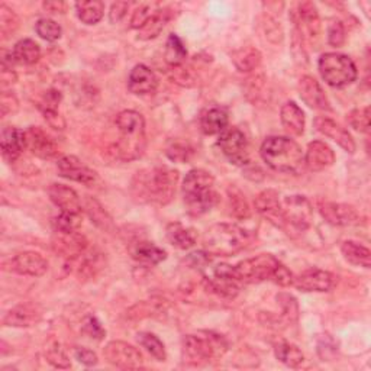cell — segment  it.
Returning <instances> with one entry per match:
<instances>
[{
	"instance_id": "1",
	"label": "cell",
	"mask_w": 371,
	"mask_h": 371,
	"mask_svg": "<svg viewBox=\"0 0 371 371\" xmlns=\"http://www.w3.org/2000/svg\"><path fill=\"white\" fill-rule=\"evenodd\" d=\"M178 171L170 167L141 170L132 180V193L141 202L167 205L176 193Z\"/></svg>"
},
{
	"instance_id": "2",
	"label": "cell",
	"mask_w": 371,
	"mask_h": 371,
	"mask_svg": "<svg viewBox=\"0 0 371 371\" xmlns=\"http://www.w3.org/2000/svg\"><path fill=\"white\" fill-rule=\"evenodd\" d=\"M215 178L209 171L195 169L188 173L183 181V197L189 214L200 217L219 202V195L214 189Z\"/></svg>"
},
{
	"instance_id": "3",
	"label": "cell",
	"mask_w": 371,
	"mask_h": 371,
	"mask_svg": "<svg viewBox=\"0 0 371 371\" xmlns=\"http://www.w3.org/2000/svg\"><path fill=\"white\" fill-rule=\"evenodd\" d=\"M254 233L235 224H217L203 236V247L207 254L229 257L251 245Z\"/></svg>"
},
{
	"instance_id": "4",
	"label": "cell",
	"mask_w": 371,
	"mask_h": 371,
	"mask_svg": "<svg viewBox=\"0 0 371 371\" xmlns=\"http://www.w3.org/2000/svg\"><path fill=\"white\" fill-rule=\"evenodd\" d=\"M119 140L116 142L118 157L123 162L140 158L145 150V121L137 111H123L116 118Z\"/></svg>"
},
{
	"instance_id": "5",
	"label": "cell",
	"mask_w": 371,
	"mask_h": 371,
	"mask_svg": "<svg viewBox=\"0 0 371 371\" xmlns=\"http://www.w3.org/2000/svg\"><path fill=\"white\" fill-rule=\"evenodd\" d=\"M261 157L276 171L298 174L305 164V157L298 142L286 137H269L261 145Z\"/></svg>"
},
{
	"instance_id": "6",
	"label": "cell",
	"mask_w": 371,
	"mask_h": 371,
	"mask_svg": "<svg viewBox=\"0 0 371 371\" xmlns=\"http://www.w3.org/2000/svg\"><path fill=\"white\" fill-rule=\"evenodd\" d=\"M183 361L190 365H202L212 358L225 354L228 343L224 336L206 332L202 335H186L181 341Z\"/></svg>"
},
{
	"instance_id": "7",
	"label": "cell",
	"mask_w": 371,
	"mask_h": 371,
	"mask_svg": "<svg viewBox=\"0 0 371 371\" xmlns=\"http://www.w3.org/2000/svg\"><path fill=\"white\" fill-rule=\"evenodd\" d=\"M324 80L332 87H343L351 85L357 78V67L354 61L338 52H327L317 63Z\"/></svg>"
},
{
	"instance_id": "8",
	"label": "cell",
	"mask_w": 371,
	"mask_h": 371,
	"mask_svg": "<svg viewBox=\"0 0 371 371\" xmlns=\"http://www.w3.org/2000/svg\"><path fill=\"white\" fill-rule=\"evenodd\" d=\"M283 228L290 232H305L313 218V209L305 196H287L281 202ZM288 232V233H290Z\"/></svg>"
},
{
	"instance_id": "9",
	"label": "cell",
	"mask_w": 371,
	"mask_h": 371,
	"mask_svg": "<svg viewBox=\"0 0 371 371\" xmlns=\"http://www.w3.org/2000/svg\"><path fill=\"white\" fill-rule=\"evenodd\" d=\"M280 266V261L272 254H260L257 257L238 262L235 276L238 281L243 283H258L264 280H272L274 272Z\"/></svg>"
},
{
	"instance_id": "10",
	"label": "cell",
	"mask_w": 371,
	"mask_h": 371,
	"mask_svg": "<svg viewBox=\"0 0 371 371\" xmlns=\"http://www.w3.org/2000/svg\"><path fill=\"white\" fill-rule=\"evenodd\" d=\"M218 145L232 164L245 166L250 163L248 142L241 129L226 128L221 132Z\"/></svg>"
},
{
	"instance_id": "11",
	"label": "cell",
	"mask_w": 371,
	"mask_h": 371,
	"mask_svg": "<svg viewBox=\"0 0 371 371\" xmlns=\"http://www.w3.org/2000/svg\"><path fill=\"white\" fill-rule=\"evenodd\" d=\"M103 355L109 364L118 368H141L144 365L142 354L123 341H112L103 350Z\"/></svg>"
},
{
	"instance_id": "12",
	"label": "cell",
	"mask_w": 371,
	"mask_h": 371,
	"mask_svg": "<svg viewBox=\"0 0 371 371\" xmlns=\"http://www.w3.org/2000/svg\"><path fill=\"white\" fill-rule=\"evenodd\" d=\"M4 269L20 276L41 277L48 270V261L38 253L26 251L12 257L9 261L4 262Z\"/></svg>"
},
{
	"instance_id": "13",
	"label": "cell",
	"mask_w": 371,
	"mask_h": 371,
	"mask_svg": "<svg viewBox=\"0 0 371 371\" xmlns=\"http://www.w3.org/2000/svg\"><path fill=\"white\" fill-rule=\"evenodd\" d=\"M86 236L75 232H56V236L52 238V248L56 254L66 260H75L85 255L87 250Z\"/></svg>"
},
{
	"instance_id": "14",
	"label": "cell",
	"mask_w": 371,
	"mask_h": 371,
	"mask_svg": "<svg viewBox=\"0 0 371 371\" xmlns=\"http://www.w3.org/2000/svg\"><path fill=\"white\" fill-rule=\"evenodd\" d=\"M60 176L75 183H82L85 186H93L97 181V173L89 169L83 162L78 160L74 155L63 157L57 164Z\"/></svg>"
},
{
	"instance_id": "15",
	"label": "cell",
	"mask_w": 371,
	"mask_h": 371,
	"mask_svg": "<svg viewBox=\"0 0 371 371\" xmlns=\"http://www.w3.org/2000/svg\"><path fill=\"white\" fill-rule=\"evenodd\" d=\"M25 141L26 148L34 155L44 158V160H49V158L59 155L57 144L38 126H30L25 130Z\"/></svg>"
},
{
	"instance_id": "16",
	"label": "cell",
	"mask_w": 371,
	"mask_h": 371,
	"mask_svg": "<svg viewBox=\"0 0 371 371\" xmlns=\"http://www.w3.org/2000/svg\"><path fill=\"white\" fill-rule=\"evenodd\" d=\"M320 212L322 218L335 226H347L358 224L360 215L351 205L334 203V202H321Z\"/></svg>"
},
{
	"instance_id": "17",
	"label": "cell",
	"mask_w": 371,
	"mask_h": 371,
	"mask_svg": "<svg viewBox=\"0 0 371 371\" xmlns=\"http://www.w3.org/2000/svg\"><path fill=\"white\" fill-rule=\"evenodd\" d=\"M315 126L316 129L321 132L322 135L331 138L332 141H335L343 151H347L350 154H354L355 151V142L351 137L350 132L343 128L342 125H339L338 122L325 118V116H317L315 119Z\"/></svg>"
},
{
	"instance_id": "18",
	"label": "cell",
	"mask_w": 371,
	"mask_h": 371,
	"mask_svg": "<svg viewBox=\"0 0 371 371\" xmlns=\"http://www.w3.org/2000/svg\"><path fill=\"white\" fill-rule=\"evenodd\" d=\"M128 87L132 93L138 96L154 95L158 87V78L150 67L144 64H138L130 70L128 78Z\"/></svg>"
},
{
	"instance_id": "19",
	"label": "cell",
	"mask_w": 371,
	"mask_h": 371,
	"mask_svg": "<svg viewBox=\"0 0 371 371\" xmlns=\"http://www.w3.org/2000/svg\"><path fill=\"white\" fill-rule=\"evenodd\" d=\"M299 93L302 100L309 106V108L317 111H331V104L325 92L313 77L305 75L300 78Z\"/></svg>"
},
{
	"instance_id": "20",
	"label": "cell",
	"mask_w": 371,
	"mask_h": 371,
	"mask_svg": "<svg viewBox=\"0 0 371 371\" xmlns=\"http://www.w3.org/2000/svg\"><path fill=\"white\" fill-rule=\"evenodd\" d=\"M334 163L335 154L328 144L322 141H313L308 145L305 154V164L310 171H324L332 167Z\"/></svg>"
},
{
	"instance_id": "21",
	"label": "cell",
	"mask_w": 371,
	"mask_h": 371,
	"mask_svg": "<svg viewBox=\"0 0 371 371\" xmlns=\"http://www.w3.org/2000/svg\"><path fill=\"white\" fill-rule=\"evenodd\" d=\"M279 193L273 189H267L261 192L255 200V209L258 214L266 217L272 224L279 228H283V214H281V200L279 199Z\"/></svg>"
},
{
	"instance_id": "22",
	"label": "cell",
	"mask_w": 371,
	"mask_h": 371,
	"mask_svg": "<svg viewBox=\"0 0 371 371\" xmlns=\"http://www.w3.org/2000/svg\"><path fill=\"white\" fill-rule=\"evenodd\" d=\"M293 284L302 291H328L334 286V276L325 270L310 269L296 276Z\"/></svg>"
},
{
	"instance_id": "23",
	"label": "cell",
	"mask_w": 371,
	"mask_h": 371,
	"mask_svg": "<svg viewBox=\"0 0 371 371\" xmlns=\"http://www.w3.org/2000/svg\"><path fill=\"white\" fill-rule=\"evenodd\" d=\"M49 199L61 212L67 214H82V202L78 195L68 186L54 183L48 189Z\"/></svg>"
},
{
	"instance_id": "24",
	"label": "cell",
	"mask_w": 371,
	"mask_h": 371,
	"mask_svg": "<svg viewBox=\"0 0 371 371\" xmlns=\"http://www.w3.org/2000/svg\"><path fill=\"white\" fill-rule=\"evenodd\" d=\"M0 145H2V154L6 160L11 163L16 162L26 148L25 132L13 126H5L0 135Z\"/></svg>"
},
{
	"instance_id": "25",
	"label": "cell",
	"mask_w": 371,
	"mask_h": 371,
	"mask_svg": "<svg viewBox=\"0 0 371 371\" xmlns=\"http://www.w3.org/2000/svg\"><path fill=\"white\" fill-rule=\"evenodd\" d=\"M228 126V112L221 106H209L200 115V128L206 135H217Z\"/></svg>"
},
{
	"instance_id": "26",
	"label": "cell",
	"mask_w": 371,
	"mask_h": 371,
	"mask_svg": "<svg viewBox=\"0 0 371 371\" xmlns=\"http://www.w3.org/2000/svg\"><path fill=\"white\" fill-rule=\"evenodd\" d=\"M41 320V312L34 305H19L8 312L4 324L6 327L28 328L38 324Z\"/></svg>"
},
{
	"instance_id": "27",
	"label": "cell",
	"mask_w": 371,
	"mask_h": 371,
	"mask_svg": "<svg viewBox=\"0 0 371 371\" xmlns=\"http://www.w3.org/2000/svg\"><path fill=\"white\" fill-rule=\"evenodd\" d=\"M281 123L287 134L293 137H300L305 132V114L295 102H287L283 104Z\"/></svg>"
},
{
	"instance_id": "28",
	"label": "cell",
	"mask_w": 371,
	"mask_h": 371,
	"mask_svg": "<svg viewBox=\"0 0 371 371\" xmlns=\"http://www.w3.org/2000/svg\"><path fill=\"white\" fill-rule=\"evenodd\" d=\"M167 240L180 250H189L196 244V232L180 222H173L166 229Z\"/></svg>"
},
{
	"instance_id": "29",
	"label": "cell",
	"mask_w": 371,
	"mask_h": 371,
	"mask_svg": "<svg viewBox=\"0 0 371 371\" xmlns=\"http://www.w3.org/2000/svg\"><path fill=\"white\" fill-rule=\"evenodd\" d=\"M132 257L144 266H157V264L163 262L167 258V253L162 248H158L152 243L141 241L132 248Z\"/></svg>"
},
{
	"instance_id": "30",
	"label": "cell",
	"mask_w": 371,
	"mask_h": 371,
	"mask_svg": "<svg viewBox=\"0 0 371 371\" xmlns=\"http://www.w3.org/2000/svg\"><path fill=\"white\" fill-rule=\"evenodd\" d=\"M342 255L346 258L348 262H351L353 266H358V267H364V269H370L371 266V251L355 243V241H346L341 247Z\"/></svg>"
},
{
	"instance_id": "31",
	"label": "cell",
	"mask_w": 371,
	"mask_h": 371,
	"mask_svg": "<svg viewBox=\"0 0 371 371\" xmlns=\"http://www.w3.org/2000/svg\"><path fill=\"white\" fill-rule=\"evenodd\" d=\"M12 54L16 63L25 64V66H32L38 63L41 57V48L32 39H22L15 45Z\"/></svg>"
},
{
	"instance_id": "32",
	"label": "cell",
	"mask_w": 371,
	"mask_h": 371,
	"mask_svg": "<svg viewBox=\"0 0 371 371\" xmlns=\"http://www.w3.org/2000/svg\"><path fill=\"white\" fill-rule=\"evenodd\" d=\"M298 16L299 23L308 31L309 37L315 38L321 31L320 15H317L316 6L312 2H303L298 6Z\"/></svg>"
},
{
	"instance_id": "33",
	"label": "cell",
	"mask_w": 371,
	"mask_h": 371,
	"mask_svg": "<svg viewBox=\"0 0 371 371\" xmlns=\"http://www.w3.org/2000/svg\"><path fill=\"white\" fill-rule=\"evenodd\" d=\"M232 61H233L235 67L241 73H248V71L255 70L260 66L261 54H260L258 49H255L253 47H247V48H243L240 51L233 52Z\"/></svg>"
},
{
	"instance_id": "34",
	"label": "cell",
	"mask_w": 371,
	"mask_h": 371,
	"mask_svg": "<svg viewBox=\"0 0 371 371\" xmlns=\"http://www.w3.org/2000/svg\"><path fill=\"white\" fill-rule=\"evenodd\" d=\"M170 19L169 12L167 11H157L150 19L148 22L142 26V28L138 31V38L148 41V39H154L160 32L164 30V26L167 23V20Z\"/></svg>"
},
{
	"instance_id": "35",
	"label": "cell",
	"mask_w": 371,
	"mask_h": 371,
	"mask_svg": "<svg viewBox=\"0 0 371 371\" xmlns=\"http://www.w3.org/2000/svg\"><path fill=\"white\" fill-rule=\"evenodd\" d=\"M274 354L280 363H283L284 365L291 367V368L299 367L305 361L303 353L290 342L277 343L276 348H274Z\"/></svg>"
},
{
	"instance_id": "36",
	"label": "cell",
	"mask_w": 371,
	"mask_h": 371,
	"mask_svg": "<svg viewBox=\"0 0 371 371\" xmlns=\"http://www.w3.org/2000/svg\"><path fill=\"white\" fill-rule=\"evenodd\" d=\"M77 15L86 25H96L104 13V5L99 0H87V2H78L75 4Z\"/></svg>"
},
{
	"instance_id": "37",
	"label": "cell",
	"mask_w": 371,
	"mask_h": 371,
	"mask_svg": "<svg viewBox=\"0 0 371 371\" xmlns=\"http://www.w3.org/2000/svg\"><path fill=\"white\" fill-rule=\"evenodd\" d=\"M228 200H229V209L231 214L238 218V219H247L251 217V207L244 196V193L235 188V186H231L228 189Z\"/></svg>"
},
{
	"instance_id": "38",
	"label": "cell",
	"mask_w": 371,
	"mask_h": 371,
	"mask_svg": "<svg viewBox=\"0 0 371 371\" xmlns=\"http://www.w3.org/2000/svg\"><path fill=\"white\" fill-rule=\"evenodd\" d=\"M86 212L89 214L90 219L103 231H112L114 222L112 218L108 215V212L103 209V206L93 197L86 196Z\"/></svg>"
},
{
	"instance_id": "39",
	"label": "cell",
	"mask_w": 371,
	"mask_h": 371,
	"mask_svg": "<svg viewBox=\"0 0 371 371\" xmlns=\"http://www.w3.org/2000/svg\"><path fill=\"white\" fill-rule=\"evenodd\" d=\"M166 61L171 66V67H178L183 66L186 57H188V51H186L184 44L181 42V39L171 34L167 39L166 44Z\"/></svg>"
},
{
	"instance_id": "40",
	"label": "cell",
	"mask_w": 371,
	"mask_h": 371,
	"mask_svg": "<svg viewBox=\"0 0 371 371\" xmlns=\"http://www.w3.org/2000/svg\"><path fill=\"white\" fill-rule=\"evenodd\" d=\"M137 339L140 342V346L144 347L157 361H166L167 354H166L164 343L158 339V336H155L151 332H141L138 334Z\"/></svg>"
},
{
	"instance_id": "41",
	"label": "cell",
	"mask_w": 371,
	"mask_h": 371,
	"mask_svg": "<svg viewBox=\"0 0 371 371\" xmlns=\"http://www.w3.org/2000/svg\"><path fill=\"white\" fill-rule=\"evenodd\" d=\"M45 357L51 365H54L56 368H70L71 363L70 358L67 357L66 351L60 346V342L56 339H51L47 347H45Z\"/></svg>"
},
{
	"instance_id": "42",
	"label": "cell",
	"mask_w": 371,
	"mask_h": 371,
	"mask_svg": "<svg viewBox=\"0 0 371 371\" xmlns=\"http://www.w3.org/2000/svg\"><path fill=\"white\" fill-rule=\"evenodd\" d=\"M35 31L37 34L45 39V41H51L54 42L57 39L61 38V34H63V30L61 26L52 19H48V18H42L37 22L35 25Z\"/></svg>"
},
{
	"instance_id": "43",
	"label": "cell",
	"mask_w": 371,
	"mask_h": 371,
	"mask_svg": "<svg viewBox=\"0 0 371 371\" xmlns=\"http://www.w3.org/2000/svg\"><path fill=\"white\" fill-rule=\"evenodd\" d=\"M56 232H75L82 226V214H67L61 212L59 217L52 221Z\"/></svg>"
},
{
	"instance_id": "44",
	"label": "cell",
	"mask_w": 371,
	"mask_h": 371,
	"mask_svg": "<svg viewBox=\"0 0 371 371\" xmlns=\"http://www.w3.org/2000/svg\"><path fill=\"white\" fill-rule=\"evenodd\" d=\"M18 28V18L6 5L0 6V31L2 35L6 38L11 34H13Z\"/></svg>"
},
{
	"instance_id": "45",
	"label": "cell",
	"mask_w": 371,
	"mask_h": 371,
	"mask_svg": "<svg viewBox=\"0 0 371 371\" xmlns=\"http://www.w3.org/2000/svg\"><path fill=\"white\" fill-rule=\"evenodd\" d=\"M347 121L355 130L368 132V129H370V108L368 106H364V108H360V109L350 112Z\"/></svg>"
},
{
	"instance_id": "46",
	"label": "cell",
	"mask_w": 371,
	"mask_h": 371,
	"mask_svg": "<svg viewBox=\"0 0 371 371\" xmlns=\"http://www.w3.org/2000/svg\"><path fill=\"white\" fill-rule=\"evenodd\" d=\"M277 300L280 303V306L283 308V315L287 317V320L291 321H296L298 316H299V306L298 302L293 296L281 293L277 296Z\"/></svg>"
},
{
	"instance_id": "47",
	"label": "cell",
	"mask_w": 371,
	"mask_h": 371,
	"mask_svg": "<svg viewBox=\"0 0 371 371\" xmlns=\"http://www.w3.org/2000/svg\"><path fill=\"white\" fill-rule=\"evenodd\" d=\"M61 103V93L59 90H47L42 96V100L39 103V109L44 112H57L59 106Z\"/></svg>"
},
{
	"instance_id": "48",
	"label": "cell",
	"mask_w": 371,
	"mask_h": 371,
	"mask_svg": "<svg viewBox=\"0 0 371 371\" xmlns=\"http://www.w3.org/2000/svg\"><path fill=\"white\" fill-rule=\"evenodd\" d=\"M328 41L335 48L342 47L343 42H346V28H343V25L339 20H335L329 25Z\"/></svg>"
},
{
	"instance_id": "49",
	"label": "cell",
	"mask_w": 371,
	"mask_h": 371,
	"mask_svg": "<svg viewBox=\"0 0 371 371\" xmlns=\"http://www.w3.org/2000/svg\"><path fill=\"white\" fill-rule=\"evenodd\" d=\"M192 148L188 147V144H180V142H176L173 144L171 147H169L167 150V155L170 157V160L173 162H178V163H184L188 162L190 155H192Z\"/></svg>"
},
{
	"instance_id": "50",
	"label": "cell",
	"mask_w": 371,
	"mask_h": 371,
	"mask_svg": "<svg viewBox=\"0 0 371 371\" xmlns=\"http://www.w3.org/2000/svg\"><path fill=\"white\" fill-rule=\"evenodd\" d=\"M83 332L87 336L93 338V339H97V341L103 339L104 335H106V331L102 328L100 322L96 320L95 316H87L86 317V321L83 324Z\"/></svg>"
},
{
	"instance_id": "51",
	"label": "cell",
	"mask_w": 371,
	"mask_h": 371,
	"mask_svg": "<svg viewBox=\"0 0 371 371\" xmlns=\"http://www.w3.org/2000/svg\"><path fill=\"white\" fill-rule=\"evenodd\" d=\"M154 13L155 12H151V8L148 5H141L140 8L135 9L134 15H132L130 26H132V28H135V30L140 31Z\"/></svg>"
},
{
	"instance_id": "52",
	"label": "cell",
	"mask_w": 371,
	"mask_h": 371,
	"mask_svg": "<svg viewBox=\"0 0 371 371\" xmlns=\"http://www.w3.org/2000/svg\"><path fill=\"white\" fill-rule=\"evenodd\" d=\"M272 280H273L276 284L281 286V287H288V286L293 284L295 276L291 274V272H290L287 267H284L283 264H280V266L277 267V270L274 272Z\"/></svg>"
},
{
	"instance_id": "53",
	"label": "cell",
	"mask_w": 371,
	"mask_h": 371,
	"mask_svg": "<svg viewBox=\"0 0 371 371\" xmlns=\"http://www.w3.org/2000/svg\"><path fill=\"white\" fill-rule=\"evenodd\" d=\"M0 109H2V116H8L11 114H15L18 111V100L13 95L4 93L2 99H0Z\"/></svg>"
},
{
	"instance_id": "54",
	"label": "cell",
	"mask_w": 371,
	"mask_h": 371,
	"mask_svg": "<svg viewBox=\"0 0 371 371\" xmlns=\"http://www.w3.org/2000/svg\"><path fill=\"white\" fill-rule=\"evenodd\" d=\"M74 357L78 363H82L87 367H92V365H96L97 364V355L96 353H93L92 350H87V348H75L74 350Z\"/></svg>"
},
{
	"instance_id": "55",
	"label": "cell",
	"mask_w": 371,
	"mask_h": 371,
	"mask_svg": "<svg viewBox=\"0 0 371 371\" xmlns=\"http://www.w3.org/2000/svg\"><path fill=\"white\" fill-rule=\"evenodd\" d=\"M128 8H129V5L126 2H116V4H114L112 8H111V12H109L111 22L112 23L121 22L125 18V15H126Z\"/></svg>"
},
{
	"instance_id": "56",
	"label": "cell",
	"mask_w": 371,
	"mask_h": 371,
	"mask_svg": "<svg viewBox=\"0 0 371 371\" xmlns=\"http://www.w3.org/2000/svg\"><path fill=\"white\" fill-rule=\"evenodd\" d=\"M45 121L49 123L51 128H54V129H60L63 130L66 128V121L64 118L60 115V112H44L42 114Z\"/></svg>"
},
{
	"instance_id": "57",
	"label": "cell",
	"mask_w": 371,
	"mask_h": 371,
	"mask_svg": "<svg viewBox=\"0 0 371 371\" xmlns=\"http://www.w3.org/2000/svg\"><path fill=\"white\" fill-rule=\"evenodd\" d=\"M44 8L49 12H54V13H59V12H63L64 11V4L61 2H45L44 4Z\"/></svg>"
}]
</instances>
